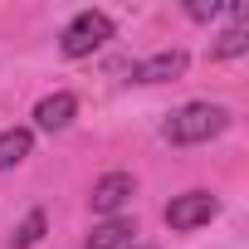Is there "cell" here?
Returning a JSON list of instances; mask_svg holds the SVG:
<instances>
[{"instance_id": "6da1fadb", "label": "cell", "mask_w": 249, "mask_h": 249, "mask_svg": "<svg viewBox=\"0 0 249 249\" xmlns=\"http://www.w3.org/2000/svg\"><path fill=\"white\" fill-rule=\"evenodd\" d=\"M230 127V112L220 107V103H186V107H176L171 117H166V142L171 147H200V142H210V137H220Z\"/></svg>"}, {"instance_id": "7a4b0ae2", "label": "cell", "mask_w": 249, "mask_h": 249, "mask_svg": "<svg viewBox=\"0 0 249 249\" xmlns=\"http://www.w3.org/2000/svg\"><path fill=\"white\" fill-rule=\"evenodd\" d=\"M107 39H112V20H107L103 10H83V15H73V20L64 25L59 49H64V59H88V54L103 49Z\"/></svg>"}, {"instance_id": "3957f363", "label": "cell", "mask_w": 249, "mask_h": 249, "mask_svg": "<svg viewBox=\"0 0 249 249\" xmlns=\"http://www.w3.org/2000/svg\"><path fill=\"white\" fill-rule=\"evenodd\" d=\"M220 215V200L210 196V191H186V196H176L171 205H166V225L171 230H200V225H210Z\"/></svg>"}, {"instance_id": "277c9868", "label": "cell", "mask_w": 249, "mask_h": 249, "mask_svg": "<svg viewBox=\"0 0 249 249\" xmlns=\"http://www.w3.org/2000/svg\"><path fill=\"white\" fill-rule=\"evenodd\" d=\"M132 196H137L132 171H107V176H98V181H93V196H88V200H93V215H107V220H112L122 205L132 200Z\"/></svg>"}, {"instance_id": "5b68a950", "label": "cell", "mask_w": 249, "mask_h": 249, "mask_svg": "<svg viewBox=\"0 0 249 249\" xmlns=\"http://www.w3.org/2000/svg\"><path fill=\"white\" fill-rule=\"evenodd\" d=\"M186 49H161V54H152V59H142L137 69H132V83H166V78H181L186 73Z\"/></svg>"}, {"instance_id": "8992f818", "label": "cell", "mask_w": 249, "mask_h": 249, "mask_svg": "<svg viewBox=\"0 0 249 249\" xmlns=\"http://www.w3.org/2000/svg\"><path fill=\"white\" fill-rule=\"evenodd\" d=\"M73 112H78V98H73V93H49V98L35 103V127H44V132H64L69 122H73Z\"/></svg>"}, {"instance_id": "52a82bcc", "label": "cell", "mask_w": 249, "mask_h": 249, "mask_svg": "<svg viewBox=\"0 0 249 249\" xmlns=\"http://www.w3.org/2000/svg\"><path fill=\"white\" fill-rule=\"evenodd\" d=\"M132 234H137V220L112 215V220H103V225L88 234V249H127V244H132Z\"/></svg>"}, {"instance_id": "ba28073f", "label": "cell", "mask_w": 249, "mask_h": 249, "mask_svg": "<svg viewBox=\"0 0 249 249\" xmlns=\"http://www.w3.org/2000/svg\"><path fill=\"white\" fill-rule=\"evenodd\" d=\"M30 147H35V132H30V127H10V132H0V171L20 166V161L30 157Z\"/></svg>"}, {"instance_id": "9c48e42d", "label": "cell", "mask_w": 249, "mask_h": 249, "mask_svg": "<svg viewBox=\"0 0 249 249\" xmlns=\"http://www.w3.org/2000/svg\"><path fill=\"white\" fill-rule=\"evenodd\" d=\"M249 49V25L239 20V25H230L215 44H210V59H234V54H244Z\"/></svg>"}, {"instance_id": "30bf717a", "label": "cell", "mask_w": 249, "mask_h": 249, "mask_svg": "<svg viewBox=\"0 0 249 249\" xmlns=\"http://www.w3.org/2000/svg\"><path fill=\"white\" fill-rule=\"evenodd\" d=\"M44 239V210H30L25 220H20V230L10 234V249H30V244H39Z\"/></svg>"}, {"instance_id": "8fae6325", "label": "cell", "mask_w": 249, "mask_h": 249, "mask_svg": "<svg viewBox=\"0 0 249 249\" xmlns=\"http://www.w3.org/2000/svg\"><path fill=\"white\" fill-rule=\"evenodd\" d=\"M230 5H220V0H210V5H205V0H196V5H186V15L191 20H215V15H225Z\"/></svg>"}, {"instance_id": "7c38bea8", "label": "cell", "mask_w": 249, "mask_h": 249, "mask_svg": "<svg viewBox=\"0 0 249 249\" xmlns=\"http://www.w3.org/2000/svg\"><path fill=\"white\" fill-rule=\"evenodd\" d=\"M127 249H132V244H127ZM142 249H157V244H142Z\"/></svg>"}]
</instances>
